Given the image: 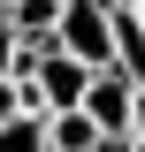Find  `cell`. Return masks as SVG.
I'll return each instance as SVG.
<instances>
[{"label": "cell", "instance_id": "6da1fadb", "mask_svg": "<svg viewBox=\"0 0 145 152\" xmlns=\"http://www.w3.org/2000/svg\"><path fill=\"white\" fill-rule=\"evenodd\" d=\"M61 53H76L84 69H115V15L99 0H61V31H54Z\"/></svg>", "mask_w": 145, "mask_h": 152}, {"label": "cell", "instance_id": "7a4b0ae2", "mask_svg": "<svg viewBox=\"0 0 145 152\" xmlns=\"http://www.w3.org/2000/svg\"><path fill=\"white\" fill-rule=\"evenodd\" d=\"M84 114H92V129L107 137V145H130V114H138V84H130L122 69H92V84H84Z\"/></svg>", "mask_w": 145, "mask_h": 152}, {"label": "cell", "instance_id": "3957f363", "mask_svg": "<svg viewBox=\"0 0 145 152\" xmlns=\"http://www.w3.org/2000/svg\"><path fill=\"white\" fill-rule=\"evenodd\" d=\"M84 84H92V69H84L76 53H61V46L38 61V91H46V114H69V107H84Z\"/></svg>", "mask_w": 145, "mask_h": 152}, {"label": "cell", "instance_id": "277c9868", "mask_svg": "<svg viewBox=\"0 0 145 152\" xmlns=\"http://www.w3.org/2000/svg\"><path fill=\"white\" fill-rule=\"evenodd\" d=\"M46 145H54V152H99L107 137L92 129V114H84V107H69V114H46Z\"/></svg>", "mask_w": 145, "mask_h": 152}, {"label": "cell", "instance_id": "5b68a950", "mask_svg": "<svg viewBox=\"0 0 145 152\" xmlns=\"http://www.w3.org/2000/svg\"><path fill=\"white\" fill-rule=\"evenodd\" d=\"M115 69L130 84H145V23L138 15H115Z\"/></svg>", "mask_w": 145, "mask_h": 152}, {"label": "cell", "instance_id": "8992f818", "mask_svg": "<svg viewBox=\"0 0 145 152\" xmlns=\"http://www.w3.org/2000/svg\"><path fill=\"white\" fill-rule=\"evenodd\" d=\"M8 23H16V38H54L61 31V0H16Z\"/></svg>", "mask_w": 145, "mask_h": 152}, {"label": "cell", "instance_id": "52a82bcc", "mask_svg": "<svg viewBox=\"0 0 145 152\" xmlns=\"http://www.w3.org/2000/svg\"><path fill=\"white\" fill-rule=\"evenodd\" d=\"M0 152H54L46 145V114H8L0 122Z\"/></svg>", "mask_w": 145, "mask_h": 152}, {"label": "cell", "instance_id": "ba28073f", "mask_svg": "<svg viewBox=\"0 0 145 152\" xmlns=\"http://www.w3.org/2000/svg\"><path fill=\"white\" fill-rule=\"evenodd\" d=\"M16 46H23V38H16V23H8V15H0V76H8V69H16Z\"/></svg>", "mask_w": 145, "mask_h": 152}, {"label": "cell", "instance_id": "9c48e42d", "mask_svg": "<svg viewBox=\"0 0 145 152\" xmlns=\"http://www.w3.org/2000/svg\"><path fill=\"white\" fill-rule=\"evenodd\" d=\"M130 145H145V84H138V114H130Z\"/></svg>", "mask_w": 145, "mask_h": 152}, {"label": "cell", "instance_id": "30bf717a", "mask_svg": "<svg viewBox=\"0 0 145 152\" xmlns=\"http://www.w3.org/2000/svg\"><path fill=\"white\" fill-rule=\"evenodd\" d=\"M8 114H16V84L0 76V122H8Z\"/></svg>", "mask_w": 145, "mask_h": 152}, {"label": "cell", "instance_id": "8fae6325", "mask_svg": "<svg viewBox=\"0 0 145 152\" xmlns=\"http://www.w3.org/2000/svg\"><path fill=\"white\" fill-rule=\"evenodd\" d=\"M99 8H107V15H130V8H138V0H99Z\"/></svg>", "mask_w": 145, "mask_h": 152}, {"label": "cell", "instance_id": "7c38bea8", "mask_svg": "<svg viewBox=\"0 0 145 152\" xmlns=\"http://www.w3.org/2000/svg\"><path fill=\"white\" fill-rule=\"evenodd\" d=\"M130 15H138V23H145V0H138V8H130Z\"/></svg>", "mask_w": 145, "mask_h": 152}, {"label": "cell", "instance_id": "4fadbf2b", "mask_svg": "<svg viewBox=\"0 0 145 152\" xmlns=\"http://www.w3.org/2000/svg\"><path fill=\"white\" fill-rule=\"evenodd\" d=\"M99 152H130V145H99Z\"/></svg>", "mask_w": 145, "mask_h": 152}, {"label": "cell", "instance_id": "5bb4252c", "mask_svg": "<svg viewBox=\"0 0 145 152\" xmlns=\"http://www.w3.org/2000/svg\"><path fill=\"white\" fill-rule=\"evenodd\" d=\"M8 8H16V0H0V15H8Z\"/></svg>", "mask_w": 145, "mask_h": 152}, {"label": "cell", "instance_id": "9a60e30c", "mask_svg": "<svg viewBox=\"0 0 145 152\" xmlns=\"http://www.w3.org/2000/svg\"><path fill=\"white\" fill-rule=\"evenodd\" d=\"M130 152H145V145H130Z\"/></svg>", "mask_w": 145, "mask_h": 152}]
</instances>
